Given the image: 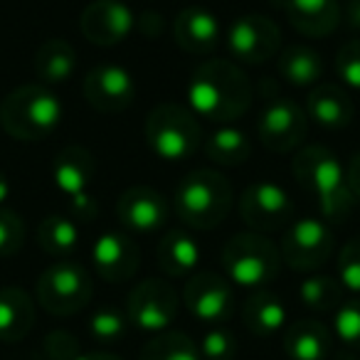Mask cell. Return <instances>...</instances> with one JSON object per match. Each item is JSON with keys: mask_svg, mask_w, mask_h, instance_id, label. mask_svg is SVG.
<instances>
[{"mask_svg": "<svg viewBox=\"0 0 360 360\" xmlns=\"http://www.w3.org/2000/svg\"><path fill=\"white\" fill-rule=\"evenodd\" d=\"M252 106V82L235 62L205 60L188 84V109L212 124H232Z\"/></svg>", "mask_w": 360, "mask_h": 360, "instance_id": "cell-1", "label": "cell"}, {"mask_svg": "<svg viewBox=\"0 0 360 360\" xmlns=\"http://www.w3.org/2000/svg\"><path fill=\"white\" fill-rule=\"evenodd\" d=\"M294 178L316 200L326 222H343L353 210L355 195L348 186L345 165L326 146H306L294 155Z\"/></svg>", "mask_w": 360, "mask_h": 360, "instance_id": "cell-2", "label": "cell"}, {"mask_svg": "<svg viewBox=\"0 0 360 360\" xmlns=\"http://www.w3.org/2000/svg\"><path fill=\"white\" fill-rule=\"evenodd\" d=\"M235 202L230 180L212 168H198L175 186L173 210L193 230H215L227 220Z\"/></svg>", "mask_w": 360, "mask_h": 360, "instance_id": "cell-3", "label": "cell"}, {"mask_svg": "<svg viewBox=\"0 0 360 360\" xmlns=\"http://www.w3.org/2000/svg\"><path fill=\"white\" fill-rule=\"evenodd\" d=\"M65 104L45 84H25L0 101V126L18 141H42L60 129Z\"/></svg>", "mask_w": 360, "mask_h": 360, "instance_id": "cell-4", "label": "cell"}, {"mask_svg": "<svg viewBox=\"0 0 360 360\" xmlns=\"http://www.w3.org/2000/svg\"><path fill=\"white\" fill-rule=\"evenodd\" d=\"M222 269L232 284L242 289H264L276 279L281 269V252L266 235L240 232L232 235L222 247Z\"/></svg>", "mask_w": 360, "mask_h": 360, "instance_id": "cell-5", "label": "cell"}, {"mask_svg": "<svg viewBox=\"0 0 360 360\" xmlns=\"http://www.w3.org/2000/svg\"><path fill=\"white\" fill-rule=\"evenodd\" d=\"M143 131L150 150L170 163L193 158L202 148V139H205L198 116L188 106L173 104V101L153 106L146 116Z\"/></svg>", "mask_w": 360, "mask_h": 360, "instance_id": "cell-6", "label": "cell"}, {"mask_svg": "<svg viewBox=\"0 0 360 360\" xmlns=\"http://www.w3.org/2000/svg\"><path fill=\"white\" fill-rule=\"evenodd\" d=\"M94 294L91 274L77 262L62 259L47 266L35 286L37 304L52 316H75L86 309Z\"/></svg>", "mask_w": 360, "mask_h": 360, "instance_id": "cell-7", "label": "cell"}, {"mask_svg": "<svg viewBox=\"0 0 360 360\" xmlns=\"http://www.w3.org/2000/svg\"><path fill=\"white\" fill-rule=\"evenodd\" d=\"M257 134L266 150L271 153H291L306 141L309 134V116L296 99L286 94L264 96V106L257 119Z\"/></svg>", "mask_w": 360, "mask_h": 360, "instance_id": "cell-8", "label": "cell"}, {"mask_svg": "<svg viewBox=\"0 0 360 360\" xmlns=\"http://www.w3.org/2000/svg\"><path fill=\"white\" fill-rule=\"evenodd\" d=\"M279 252L291 271L314 274L333 255V232L323 217H299L284 230Z\"/></svg>", "mask_w": 360, "mask_h": 360, "instance_id": "cell-9", "label": "cell"}, {"mask_svg": "<svg viewBox=\"0 0 360 360\" xmlns=\"http://www.w3.org/2000/svg\"><path fill=\"white\" fill-rule=\"evenodd\" d=\"M180 309V296L160 276H150L136 284L126 299L129 323L146 333H163L175 321Z\"/></svg>", "mask_w": 360, "mask_h": 360, "instance_id": "cell-10", "label": "cell"}, {"mask_svg": "<svg viewBox=\"0 0 360 360\" xmlns=\"http://www.w3.org/2000/svg\"><path fill=\"white\" fill-rule=\"evenodd\" d=\"M240 215L252 232H276L294 222V200L274 180H259L240 195Z\"/></svg>", "mask_w": 360, "mask_h": 360, "instance_id": "cell-11", "label": "cell"}, {"mask_svg": "<svg viewBox=\"0 0 360 360\" xmlns=\"http://www.w3.org/2000/svg\"><path fill=\"white\" fill-rule=\"evenodd\" d=\"M52 180L60 193H65L72 212L82 220H91L94 200L89 186L94 180V155L82 146H67L52 160Z\"/></svg>", "mask_w": 360, "mask_h": 360, "instance_id": "cell-12", "label": "cell"}, {"mask_svg": "<svg viewBox=\"0 0 360 360\" xmlns=\"http://www.w3.org/2000/svg\"><path fill=\"white\" fill-rule=\"evenodd\" d=\"M225 40L230 55L245 65H264V62L279 57L281 50L279 25L271 18L257 15V13L237 18L230 25Z\"/></svg>", "mask_w": 360, "mask_h": 360, "instance_id": "cell-13", "label": "cell"}, {"mask_svg": "<svg viewBox=\"0 0 360 360\" xmlns=\"http://www.w3.org/2000/svg\"><path fill=\"white\" fill-rule=\"evenodd\" d=\"M183 304L202 323H225L235 311L232 281L217 271H195L183 286Z\"/></svg>", "mask_w": 360, "mask_h": 360, "instance_id": "cell-14", "label": "cell"}, {"mask_svg": "<svg viewBox=\"0 0 360 360\" xmlns=\"http://www.w3.org/2000/svg\"><path fill=\"white\" fill-rule=\"evenodd\" d=\"M86 104L99 114H121L126 111L136 99V82L131 72L114 62L96 65L94 70L86 72L84 84Z\"/></svg>", "mask_w": 360, "mask_h": 360, "instance_id": "cell-15", "label": "cell"}, {"mask_svg": "<svg viewBox=\"0 0 360 360\" xmlns=\"http://www.w3.org/2000/svg\"><path fill=\"white\" fill-rule=\"evenodd\" d=\"M168 202L155 188H126L116 200V217L129 235H153L168 220Z\"/></svg>", "mask_w": 360, "mask_h": 360, "instance_id": "cell-16", "label": "cell"}, {"mask_svg": "<svg viewBox=\"0 0 360 360\" xmlns=\"http://www.w3.org/2000/svg\"><path fill=\"white\" fill-rule=\"evenodd\" d=\"M136 18L121 0H94L79 18V30L91 45L114 47L134 32Z\"/></svg>", "mask_w": 360, "mask_h": 360, "instance_id": "cell-17", "label": "cell"}, {"mask_svg": "<svg viewBox=\"0 0 360 360\" xmlns=\"http://www.w3.org/2000/svg\"><path fill=\"white\" fill-rule=\"evenodd\" d=\"M91 264H94L96 274L109 284L129 281L141 264L139 247L126 232L109 230L96 237L94 247H91Z\"/></svg>", "mask_w": 360, "mask_h": 360, "instance_id": "cell-18", "label": "cell"}, {"mask_svg": "<svg viewBox=\"0 0 360 360\" xmlns=\"http://www.w3.org/2000/svg\"><path fill=\"white\" fill-rule=\"evenodd\" d=\"M173 37L188 55H210L222 40V22L207 8H186L175 15Z\"/></svg>", "mask_w": 360, "mask_h": 360, "instance_id": "cell-19", "label": "cell"}, {"mask_svg": "<svg viewBox=\"0 0 360 360\" xmlns=\"http://www.w3.org/2000/svg\"><path fill=\"white\" fill-rule=\"evenodd\" d=\"M304 109L309 121L319 124L326 131L345 129L355 114L353 99L348 91L340 84H330V82H321V84L311 86Z\"/></svg>", "mask_w": 360, "mask_h": 360, "instance_id": "cell-20", "label": "cell"}, {"mask_svg": "<svg viewBox=\"0 0 360 360\" xmlns=\"http://www.w3.org/2000/svg\"><path fill=\"white\" fill-rule=\"evenodd\" d=\"M281 11L291 27L306 37H328L340 25L338 0H281Z\"/></svg>", "mask_w": 360, "mask_h": 360, "instance_id": "cell-21", "label": "cell"}, {"mask_svg": "<svg viewBox=\"0 0 360 360\" xmlns=\"http://www.w3.org/2000/svg\"><path fill=\"white\" fill-rule=\"evenodd\" d=\"M200 242L188 230H168L158 245V266L165 276H191L200 266Z\"/></svg>", "mask_w": 360, "mask_h": 360, "instance_id": "cell-22", "label": "cell"}, {"mask_svg": "<svg viewBox=\"0 0 360 360\" xmlns=\"http://www.w3.org/2000/svg\"><path fill=\"white\" fill-rule=\"evenodd\" d=\"M35 326V301L20 286L0 289V340L18 343Z\"/></svg>", "mask_w": 360, "mask_h": 360, "instance_id": "cell-23", "label": "cell"}, {"mask_svg": "<svg viewBox=\"0 0 360 360\" xmlns=\"http://www.w3.org/2000/svg\"><path fill=\"white\" fill-rule=\"evenodd\" d=\"M242 321L245 328L262 338L279 333L286 323V306L279 296H274L266 289H257L247 296V301L242 304Z\"/></svg>", "mask_w": 360, "mask_h": 360, "instance_id": "cell-24", "label": "cell"}, {"mask_svg": "<svg viewBox=\"0 0 360 360\" xmlns=\"http://www.w3.org/2000/svg\"><path fill=\"white\" fill-rule=\"evenodd\" d=\"M284 350L291 360H326L330 353V333L321 321L301 319L286 328Z\"/></svg>", "mask_w": 360, "mask_h": 360, "instance_id": "cell-25", "label": "cell"}, {"mask_svg": "<svg viewBox=\"0 0 360 360\" xmlns=\"http://www.w3.org/2000/svg\"><path fill=\"white\" fill-rule=\"evenodd\" d=\"M32 70H35V75L40 77V82L45 86L65 84L77 72L75 47L67 40H60V37L42 42L35 52V60H32Z\"/></svg>", "mask_w": 360, "mask_h": 360, "instance_id": "cell-26", "label": "cell"}, {"mask_svg": "<svg viewBox=\"0 0 360 360\" xmlns=\"http://www.w3.org/2000/svg\"><path fill=\"white\" fill-rule=\"evenodd\" d=\"M202 150L205 155L217 165H225V168H235L250 160L252 155V141L250 136L242 129L232 124L217 126L215 131L202 139Z\"/></svg>", "mask_w": 360, "mask_h": 360, "instance_id": "cell-27", "label": "cell"}, {"mask_svg": "<svg viewBox=\"0 0 360 360\" xmlns=\"http://www.w3.org/2000/svg\"><path fill=\"white\" fill-rule=\"evenodd\" d=\"M276 70H279V77L286 84L316 86L321 77H323V60L311 47L294 45V47H286L284 52H279Z\"/></svg>", "mask_w": 360, "mask_h": 360, "instance_id": "cell-28", "label": "cell"}, {"mask_svg": "<svg viewBox=\"0 0 360 360\" xmlns=\"http://www.w3.org/2000/svg\"><path fill=\"white\" fill-rule=\"evenodd\" d=\"M79 242H82L79 225L70 215H47L37 225V245L50 257L67 259V257L77 252Z\"/></svg>", "mask_w": 360, "mask_h": 360, "instance_id": "cell-29", "label": "cell"}, {"mask_svg": "<svg viewBox=\"0 0 360 360\" xmlns=\"http://www.w3.org/2000/svg\"><path fill=\"white\" fill-rule=\"evenodd\" d=\"M139 360H202V355L191 335L180 330H163L141 348Z\"/></svg>", "mask_w": 360, "mask_h": 360, "instance_id": "cell-30", "label": "cell"}, {"mask_svg": "<svg viewBox=\"0 0 360 360\" xmlns=\"http://www.w3.org/2000/svg\"><path fill=\"white\" fill-rule=\"evenodd\" d=\"M299 299L304 301L306 309L319 311V314H328V311H335L345 301V289L340 286L338 276L311 274L301 281Z\"/></svg>", "mask_w": 360, "mask_h": 360, "instance_id": "cell-31", "label": "cell"}, {"mask_svg": "<svg viewBox=\"0 0 360 360\" xmlns=\"http://www.w3.org/2000/svg\"><path fill=\"white\" fill-rule=\"evenodd\" d=\"M129 326L131 323H129L126 311H119V309H114V306H104V309H99L89 319V333L96 343L111 345V343H116V340L124 338Z\"/></svg>", "mask_w": 360, "mask_h": 360, "instance_id": "cell-32", "label": "cell"}, {"mask_svg": "<svg viewBox=\"0 0 360 360\" xmlns=\"http://www.w3.org/2000/svg\"><path fill=\"white\" fill-rule=\"evenodd\" d=\"M333 330L340 343L360 350V299L343 301L333 311Z\"/></svg>", "mask_w": 360, "mask_h": 360, "instance_id": "cell-33", "label": "cell"}, {"mask_svg": "<svg viewBox=\"0 0 360 360\" xmlns=\"http://www.w3.org/2000/svg\"><path fill=\"white\" fill-rule=\"evenodd\" d=\"M338 281L345 294H360V237H353L340 247Z\"/></svg>", "mask_w": 360, "mask_h": 360, "instance_id": "cell-34", "label": "cell"}, {"mask_svg": "<svg viewBox=\"0 0 360 360\" xmlns=\"http://www.w3.org/2000/svg\"><path fill=\"white\" fill-rule=\"evenodd\" d=\"M333 65L340 84L360 91V37H353V40L340 45Z\"/></svg>", "mask_w": 360, "mask_h": 360, "instance_id": "cell-35", "label": "cell"}, {"mask_svg": "<svg viewBox=\"0 0 360 360\" xmlns=\"http://www.w3.org/2000/svg\"><path fill=\"white\" fill-rule=\"evenodd\" d=\"M25 245V222L8 207H0V257H15Z\"/></svg>", "mask_w": 360, "mask_h": 360, "instance_id": "cell-36", "label": "cell"}, {"mask_svg": "<svg viewBox=\"0 0 360 360\" xmlns=\"http://www.w3.org/2000/svg\"><path fill=\"white\" fill-rule=\"evenodd\" d=\"M200 355L202 360H235L237 355V343L235 335L222 326H212L200 340Z\"/></svg>", "mask_w": 360, "mask_h": 360, "instance_id": "cell-37", "label": "cell"}, {"mask_svg": "<svg viewBox=\"0 0 360 360\" xmlns=\"http://www.w3.org/2000/svg\"><path fill=\"white\" fill-rule=\"evenodd\" d=\"M45 348L52 360H75L77 355H79L77 340L72 338L67 330H52L45 340Z\"/></svg>", "mask_w": 360, "mask_h": 360, "instance_id": "cell-38", "label": "cell"}, {"mask_svg": "<svg viewBox=\"0 0 360 360\" xmlns=\"http://www.w3.org/2000/svg\"><path fill=\"white\" fill-rule=\"evenodd\" d=\"M345 175H348V186L353 191L355 200H360V150H355L353 158L345 165Z\"/></svg>", "mask_w": 360, "mask_h": 360, "instance_id": "cell-39", "label": "cell"}, {"mask_svg": "<svg viewBox=\"0 0 360 360\" xmlns=\"http://www.w3.org/2000/svg\"><path fill=\"white\" fill-rule=\"evenodd\" d=\"M345 22H348V27H353V30H360V0H348Z\"/></svg>", "mask_w": 360, "mask_h": 360, "instance_id": "cell-40", "label": "cell"}, {"mask_svg": "<svg viewBox=\"0 0 360 360\" xmlns=\"http://www.w3.org/2000/svg\"><path fill=\"white\" fill-rule=\"evenodd\" d=\"M75 360H124L114 353H106V350H89V353H79Z\"/></svg>", "mask_w": 360, "mask_h": 360, "instance_id": "cell-41", "label": "cell"}, {"mask_svg": "<svg viewBox=\"0 0 360 360\" xmlns=\"http://www.w3.org/2000/svg\"><path fill=\"white\" fill-rule=\"evenodd\" d=\"M11 198V180H8L6 173H0V207H3V202Z\"/></svg>", "mask_w": 360, "mask_h": 360, "instance_id": "cell-42", "label": "cell"}]
</instances>
